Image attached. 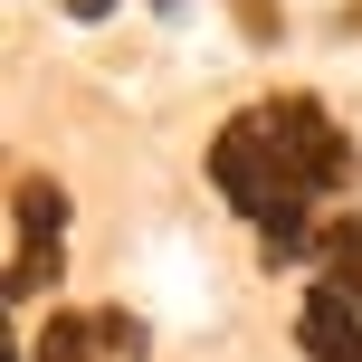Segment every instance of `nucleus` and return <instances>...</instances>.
I'll return each mask as SVG.
<instances>
[{
  "instance_id": "6",
  "label": "nucleus",
  "mask_w": 362,
  "mask_h": 362,
  "mask_svg": "<svg viewBox=\"0 0 362 362\" xmlns=\"http://www.w3.org/2000/svg\"><path fill=\"white\" fill-rule=\"evenodd\" d=\"M57 10H67V19H86V29H95V19H115V0H57Z\"/></svg>"
},
{
  "instance_id": "3",
  "label": "nucleus",
  "mask_w": 362,
  "mask_h": 362,
  "mask_svg": "<svg viewBox=\"0 0 362 362\" xmlns=\"http://www.w3.org/2000/svg\"><path fill=\"white\" fill-rule=\"evenodd\" d=\"M19 353H29V362H144L153 353V325L134 305H57Z\"/></svg>"
},
{
  "instance_id": "5",
  "label": "nucleus",
  "mask_w": 362,
  "mask_h": 362,
  "mask_svg": "<svg viewBox=\"0 0 362 362\" xmlns=\"http://www.w3.org/2000/svg\"><path fill=\"white\" fill-rule=\"evenodd\" d=\"M238 29H248L257 48H276V29H286V10H276V0H238Z\"/></svg>"
},
{
  "instance_id": "4",
  "label": "nucleus",
  "mask_w": 362,
  "mask_h": 362,
  "mask_svg": "<svg viewBox=\"0 0 362 362\" xmlns=\"http://www.w3.org/2000/svg\"><path fill=\"white\" fill-rule=\"evenodd\" d=\"M296 353L305 362H362V305L334 286H305V305H296Z\"/></svg>"
},
{
  "instance_id": "7",
  "label": "nucleus",
  "mask_w": 362,
  "mask_h": 362,
  "mask_svg": "<svg viewBox=\"0 0 362 362\" xmlns=\"http://www.w3.org/2000/svg\"><path fill=\"white\" fill-rule=\"evenodd\" d=\"M153 10H163V19H181V10H191V0H153Z\"/></svg>"
},
{
  "instance_id": "2",
  "label": "nucleus",
  "mask_w": 362,
  "mask_h": 362,
  "mask_svg": "<svg viewBox=\"0 0 362 362\" xmlns=\"http://www.w3.org/2000/svg\"><path fill=\"white\" fill-rule=\"evenodd\" d=\"M67 191H57L48 172H19L10 181V305H38V286H57V267H67Z\"/></svg>"
},
{
  "instance_id": "1",
  "label": "nucleus",
  "mask_w": 362,
  "mask_h": 362,
  "mask_svg": "<svg viewBox=\"0 0 362 362\" xmlns=\"http://www.w3.org/2000/svg\"><path fill=\"white\" fill-rule=\"evenodd\" d=\"M210 181L257 229L267 267H315L325 200L353 191V134L325 115V95H267L210 134Z\"/></svg>"
}]
</instances>
